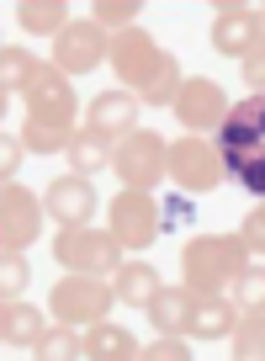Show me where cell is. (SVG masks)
<instances>
[{"instance_id": "32", "label": "cell", "mask_w": 265, "mask_h": 361, "mask_svg": "<svg viewBox=\"0 0 265 361\" xmlns=\"http://www.w3.org/2000/svg\"><path fill=\"white\" fill-rule=\"evenodd\" d=\"M159 207H165V228H180V224H191V202H186V192H170Z\"/></svg>"}, {"instance_id": "23", "label": "cell", "mask_w": 265, "mask_h": 361, "mask_svg": "<svg viewBox=\"0 0 265 361\" xmlns=\"http://www.w3.org/2000/svg\"><path fill=\"white\" fill-rule=\"evenodd\" d=\"M64 159H69V176H101V170L111 165V144H106V138H96L90 128H80V133L69 138Z\"/></svg>"}, {"instance_id": "14", "label": "cell", "mask_w": 265, "mask_h": 361, "mask_svg": "<svg viewBox=\"0 0 265 361\" xmlns=\"http://www.w3.org/2000/svg\"><path fill=\"white\" fill-rule=\"evenodd\" d=\"M218 11V22H212V48L228 59H249L254 48H260V32H254V6H239V0H228V6H212Z\"/></svg>"}, {"instance_id": "12", "label": "cell", "mask_w": 265, "mask_h": 361, "mask_svg": "<svg viewBox=\"0 0 265 361\" xmlns=\"http://www.w3.org/2000/svg\"><path fill=\"white\" fill-rule=\"evenodd\" d=\"M43 213L48 207L37 202L27 186L6 180V186H0V245L6 250H27L37 234H43Z\"/></svg>"}, {"instance_id": "18", "label": "cell", "mask_w": 265, "mask_h": 361, "mask_svg": "<svg viewBox=\"0 0 265 361\" xmlns=\"http://www.w3.org/2000/svg\"><path fill=\"white\" fill-rule=\"evenodd\" d=\"M191 303H197V293H191V287L180 282V287H159V298L144 308V314H149V324H154L159 335H186Z\"/></svg>"}, {"instance_id": "33", "label": "cell", "mask_w": 265, "mask_h": 361, "mask_svg": "<svg viewBox=\"0 0 265 361\" xmlns=\"http://www.w3.org/2000/svg\"><path fill=\"white\" fill-rule=\"evenodd\" d=\"M244 85H249L254 96H265V48H254V54L244 59Z\"/></svg>"}, {"instance_id": "19", "label": "cell", "mask_w": 265, "mask_h": 361, "mask_svg": "<svg viewBox=\"0 0 265 361\" xmlns=\"http://www.w3.org/2000/svg\"><path fill=\"white\" fill-rule=\"evenodd\" d=\"M85 356L90 361H138L144 356V345L128 335V329H117V324H85Z\"/></svg>"}, {"instance_id": "3", "label": "cell", "mask_w": 265, "mask_h": 361, "mask_svg": "<svg viewBox=\"0 0 265 361\" xmlns=\"http://www.w3.org/2000/svg\"><path fill=\"white\" fill-rule=\"evenodd\" d=\"M212 144H218V154H223V170L239 180L244 192L265 197V96L233 102Z\"/></svg>"}, {"instance_id": "6", "label": "cell", "mask_w": 265, "mask_h": 361, "mask_svg": "<svg viewBox=\"0 0 265 361\" xmlns=\"http://www.w3.org/2000/svg\"><path fill=\"white\" fill-rule=\"evenodd\" d=\"M48 308H54V319H64V324H101V319L117 308V287H111L106 276H80V271H69L64 282H54Z\"/></svg>"}, {"instance_id": "8", "label": "cell", "mask_w": 265, "mask_h": 361, "mask_svg": "<svg viewBox=\"0 0 265 361\" xmlns=\"http://www.w3.org/2000/svg\"><path fill=\"white\" fill-rule=\"evenodd\" d=\"M111 170H117V180H128L138 192H154V180L170 176V144L149 128H138L111 149Z\"/></svg>"}, {"instance_id": "31", "label": "cell", "mask_w": 265, "mask_h": 361, "mask_svg": "<svg viewBox=\"0 0 265 361\" xmlns=\"http://www.w3.org/2000/svg\"><path fill=\"white\" fill-rule=\"evenodd\" d=\"M239 239H244V245H249V250H260V255H265V202H260V207H254V213H249V218H244V228H239Z\"/></svg>"}, {"instance_id": "13", "label": "cell", "mask_w": 265, "mask_h": 361, "mask_svg": "<svg viewBox=\"0 0 265 361\" xmlns=\"http://www.w3.org/2000/svg\"><path fill=\"white\" fill-rule=\"evenodd\" d=\"M85 128L117 149L128 133H138V96H132V90H101V96H90Z\"/></svg>"}, {"instance_id": "28", "label": "cell", "mask_w": 265, "mask_h": 361, "mask_svg": "<svg viewBox=\"0 0 265 361\" xmlns=\"http://www.w3.org/2000/svg\"><path fill=\"white\" fill-rule=\"evenodd\" d=\"M233 303H239V314L265 308V266H244L239 271V282H233Z\"/></svg>"}, {"instance_id": "5", "label": "cell", "mask_w": 265, "mask_h": 361, "mask_svg": "<svg viewBox=\"0 0 265 361\" xmlns=\"http://www.w3.org/2000/svg\"><path fill=\"white\" fill-rule=\"evenodd\" d=\"M54 260L64 271H80V276H117V271H122V245H117L111 228L64 224L54 234Z\"/></svg>"}, {"instance_id": "16", "label": "cell", "mask_w": 265, "mask_h": 361, "mask_svg": "<svg viewBox=\"0 0 265 361\" xmlns=\"http://www.w3.org/2000/svg\"><path fill=\"white\" fill-rule=\"evenodd\" d=\"M239 324V303H223V293H197L186 319V340H228Z\"/></svg>"}, {"instance_id": "22", "label": "cell", "mask_w": 265, "mask_h": 361, "mask_svg": "<svg viewBox=\"0 0 265 361\" xmlns=\"http://www.w3.org/2000/svg\"><path fill=\"white\" fill-rule=\"evenodd\" d=\"M16 22L32 37H58L69 27V6L64 0H22V6H16Z\"/></svg>"}, {"instance_id": "2", "label": "cell", "mask_w": 265, "mask_h": 361, "mask_svg": "<svg viewBox=\"0 0 265 361\" xmlns=\"http://www.w3.org/2000/svg\"><path fill=\"white\" fill-rule=\"evenodd\" d=\"M75 85H69L64 69L43 64V75L32 80V90H27V123H22V144L32 149V154H54V149H69V138L80 133L75 128Z\"/></svg>"}, {"instance_id": "1", "label": "cell", "mask_w": 265, "mask_h": 361, "mask_svg": "<svg viewBox=\"0 0 265 361\" xmlns=\"http://www.w3.org/2000/svg\"><path fill=\"white\" fill-rule=\"evenodd\" d=\"M111 69H117L122 90H132V96L149 102V106H170L175 90L186 85V80H180V64L144 32V27H128V32L111 37Z\"/></svg>"}, {"instance_id": "34", "label": "cell", "mask_w": 265, "mask_h": 361, "mask_svg": "<svg viewBox=\"0 0 265 361\" xmlns=\"http://www.w3.org/2000/svg\"><path fill=\"white\" fill-rule=\"evenodd\" d=\"M254 32H260V48H265V6L254 11Z\"/></svg>"}, {"instance_id": "10", "label": "cell", "mask_w": 265, "mask_h": 361, "mask_svg": "<svg viewBox=\"0 0 265 361\" xmlns=\"http://www.w3.org/2000/svg\"><path fill=\"white\" fill-rule=\"evenodd\" d=\"M101 59H111V32L96 27L90 16L69 22L64 32L54 37V69H64V75H90Z\"/></svg>"}, {"instance_id": "30", "label": "cell", "mask_w": 265, "mask_h": 361, "mask_svg": "<svg viewBox=\"0 0 265 361\" xmlns=\"http://www.w3.org/2000/svg\"><path fill=\"white\" fill-rule=\"evenodd\" d=\"M22 154H32V149L22 144V133H6V149H0V180H16V170H22Z\"/></svg>"}, {"instance_id": "20", "label": "cell", "mask_w": 265, "mask_h": 361, "mask_svg": "<svg viewBox=\"0 0 265 361\" xmlns=\"http://www.w3.org/2000/svg\"><path fill=\"white\" fill-rule=\"evenodd\" d=\"M111 287H117V303H132V308H149L159 298V271L154 266H138V260H122V271L111 276Z\"/></svg>"}, {"instance_id": "7", "label": "cell", "mask_w": 265, "mask_h": 361, "mask_svg": "<svg viewBox=\"0 0 265 361\" xmlns=\"http://www.w3.org/2000/svg\"><path fill=\"white\" fill-rule=\"evenodd\" d=\"M111 234H117L122 250H149L159 234H165V207L154 202V192H138V186H122L106 207Z\"/></svg>"}, {"instance_id": "24", "label": "cell", "mask_w": 265, "mask_h": 361, "mask_svg": "<svg viewBox=\"0 0 265 361\" xmlns=\"http://www.w3.org/2000/svg\"><path fill=\"white\" fill-rule=\"evenodd\" d=\"M233 356L244 361H265V308H249V314H239V324H233Z\"/></svg>"}, {"instance_id": "25", "label": "cell", "mask_w": 265, "mask_h": 361, "mask_svg": "<svg viewBox=\"0 0 265 361\" xmlns=\"http://www.w3.org/2000/svg\"><path fill=\"white\" fill-rule=\"evenodd\" d=\"M138 11H144L138 0H96V6H90V22L117 37V32H128V27H138Z\"/></svg>"}, {"instance_id": "26", "label": "cell", "mask_w": 265, "mask_h": 361, "mask_svg": "<svg viewBox=\"0 0 265 361\" xmlns=\"http://www.w3.org/2000/svg\"><path fill=\"white\" fill-rule=\"evenodd\" d=\"M37 356H43V361H69V356H85V335H75V324H64V319H58V324L43 335Z\"/></svg>"}, {"instance_id": "17", "label": "cell", "mask_w": 265, "mask_h": 361, "mask_svg": "<svg viewBox=\"0 0 265 361\" xmlns=\"http://www.w3.org/2000/svg\"><path fill=\"white\" fill-rule=\"evenodd\" d=\"M48 324L43 314H37L32 303H22V298H11V303H0V340H6V350L16 345H43Z\"/></svg>"}, {"instance_id": "11", "label": "cell", "mask_w": 265, "mask_h": 361, "mask_svg": "<svg viewBox=\"0 0 265 361\" xmlns=\"http://www.w3.org/2000/svg\"><path fill=\"white\" fill-rule=\"evenodd\" d=\"M170 112L180 117V128L186 133H218L223 117H228V96H223L218 80H186V85L175 90V102H170Z\"/></svg>"}, {"instance_id": "9", "label": "cell", "mask_w": 265, "mask_h": 361, "mask_svg": "<svg viewBox=\"0 0 265 361\" xmlns=\"http://www.w3.org/2000/svg\"><path fill=\"white\" fill-rule=\"evenodd\" d=\"M223 154H218V144L212 138H175L170 144V180H175V192H186V197H202V192H212V186H223Z\"/></svg>"}, {"instance_id": "21", "label": "cell", "mask_w": 265, "mask_h": 361, "mask_svg": "<svg viewBox=\"0 0 265 361\" xmlns=\"http://www.w3.org/2000/svg\"><path fill=\"white\" fill-rule=\"evenodd\" d=\"M37 75H43V59H37V54L11 48V43L0 48V90H6V96H27Z\"/></svg>"}, {"instance_id": "27", "label": "cell", "mask_w": 265, "mask_h": 361, "mask_svg": "<svg viewBox=\"0 0 265 361\" xmlns=\"http://www.w3.org/2000/svg\"><path fill=\"white\" fill-rule=\"evenodd\" d=\"M27 282H32V266L22 260V250H6V260H0V303L22 298Z\"/></svg>"}, {"instance_id": "29", "label": "cell", "mask_w": 265, "mask_h": 361, "mask_svg": "<svg viewBox=\"0 0 265 361\" xmlns=\"http://www.w3.org/2000/svg\"><path fill=\"white\" fill-rule=\"evenodd\" d=\"M186 335H159L154 345H144V361H186Z\"/></svg>"}, {"instance_id": "4", "label": "cell", "mask_w": 265, "mask_h": 361, "mask_svg": "<svg viewBox=\"0 0 265 361\" xmlns=\"http://www.w3.org/2000/svg\"><path fill=\"white\" fill-rule=\"evenodd\" d=\"M244 266H249V245L239 234H202L180 250V271H186L191 293H223L239 282Z\"/></svg>"}, {"instance_id": "15", "label": "cell", "mask_w": 265, "mask_h": 361, "mask_svg": "<svg viewBox=\"0 0 265 361\" xmlns=\"http://www.w3.org/2000/svg\"><path fill=\"white\" fill-rule=\"evenodd\" d=\"M43 207L54 213L58 228H64V224H90V218H96V186H90L85 176H64V180L48 186Z\"/></svg>"}]
</instances>
